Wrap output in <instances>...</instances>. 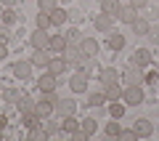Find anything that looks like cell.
<instances>
[{
	"instance_id": "cell-1",
	"label": "cell",
	"mask_w": 159,
	"mask_h": 141,
	"mask_svg": "<svg viewBox=\"0 0 159 141\" xmlns=\"http://www.w3.org/2000/svg\"><path fill=\"white\" fill-rule=\"evenodd\" d=\"M122 101H125L127 107H138V104L143 101V90H141V85H127L125 93H122Z\"/></svg>"
},
{
	"instance_id": "cell-2",
	"label": "cell",
	"mask_w": 159,
	"mask_h": 141,
	"mask_svg": "<svg viewBox=\"0 0 159 141\" xmlns=\"http://www.w3.org/2000/svg\"><path fill=\"white\" fill-rule=\"evenodd\" d=\"M53 109H56V101H51L48 96H43V99H37V101H34V112H37L43 120H48V117H51V114H53Z\"/></svg>"
},
{
	"instance_id": "cell-3",
	"label": "cell",
	"mask_w": 159,
	"mask_h": 141,
	"mask_svg": "<svg viewBox=\"0 0 159 141\" xmlns=\"http://www.w3.org/2000/svg\"><path fill=\"white\" fill-rule=\"evenodd\" d=\"M125 80H127V85H141L143 80H146V75H143V67H135V64H130V67L125 69Z\"/></svg>"
},
{
	"instance_id": "cell-4",
	"label": "cell",
	"mask_w": 159,
	"mask_h": 141,
	"mask_svg": "<svg viewBox=\"0 0 159 141\" xmlns=\"http://www.w3.org/2000/svg\"><path fill=\"white\" fill-rule=\"evenodd\" d=\"M51 45V35H48V29H34L32 32V48H48Z\"/></svg>"
},
{
	"instance_id": "cell-5",
	"label": "cell",
	"mask_w": 159,
	"mask_h": 141,
	"mask_svg": "<svg viewBox=\"0 0 159 141\" xmlns=\"http://www.w3.org/2000/svg\"><path fill=\"white\" fill-rule=\"evenodd\" d=\"M69 88H72V93H85V90H88V75L85 72H77L72 80H69Z\"/></svg>"
},
{
	"instance_id": "cell-6",
	"label": "cell",
	"mask_w": 159,
	"mask_h": 141,
	"mask_svg": "<svg viewBox=\"0 0 159 141\" xmlns=\"http://www.w3.org/2000/svg\"><path fill=\"white\" fill-rule=\"evenodd\" d=\"M32 67H34L32 61H16V64H13V77L29 80V77H32Z\"/></svg>"
},
{
	"instance_id": "cell-7",
	"label": "cell",
	"mask_w": 159,
	"mask_h": 141,
	"mask_svg": "<svg viewBox=\"0 0 159 141\" xmlns=\"http://www.w3.org/2000/svg\"><path fill=\"white\" fill-rule=\"evenodd\" d=\"M56 112L61 114V117L74 114V112H77V104H74V99H58V101H56Z\"/></svg>"
},
{
	"instance_id": "cell-8",
	"label": "cell",
	"mask_w": 159,
	"mask_h": 141,
	"mask_svg": "<svg viewBox=\"0 0 159 141\" xmlns=\"http://www.w3.org/2000/svg\"><path fill=\"white\" fill-rule=\"evenodd\" d=\"M80 48H82V56H90V59L98 56V40L96 37H82Z\"/></svg>"
},
{
	"instance_id": "cell-9",
	"label": "cell",
	"mask_w": 159,
	"mask_h": 141,
	"mask_svg": "<svg viewBox=\"0 0 159 141\" xmlns=\"http://www.w3.org/2000/svg\"><path fill=\"white\" fill-rule=\"evenodd\" d=\"M93 24H96L98 32H111V24H114V16H109V13H98L96 19H93Z\"/></svg>"
},
{
	"instance_id": "cell-10",
	"label": "cell",
	"mask_w": 159,
	"mask_h": 141,
	"mask_svg": "<svg viewBox=\"0 0 159 141\" xmlns=\"http://www.w3.org/2000/svg\"><path fill=\"white\" fill-rule=\"evenodd\" d=\"M133 130L138 133V139H148V136L154 133V125L148 123V120H135V123H133Z\"/></svg>"
},
{
	"instance_id": "cell-11",
	"label": "cell",
	"mask_w": 159,
	"mask_h": 141,
	"mask_svg": "<svg viewBox=\"0 0 159 141\" xmlns=\"http://www.w3.org/2000/svg\"><path fill=\"white\" fill-rule=\"evenodd\" d=\"M66 59H64V56H51V64H48V72H51V75H56V77H58V75H64V69H66Z\"/></svg>"
},
{
	"instance_id": "cell-12",
	"label": "cell",
	"mask_w": 159,
	"mask_h": 141,
	"mask_svg": "<svg viewBox=\"0 0 159 141\" xmlns=\"http://www.w3.org/2000/svg\"><path fill=\"white\" fill-rule=\"evenodd\" d=\"M66 45H69V40H66V35H51V48L53 53H64L66 51Z\"/></svg>"
},
{
	"instance_id": "cell-13",
	"label": "cell",
	"mask_w": 159,
	"mask_h": 141,
	"mask_svg": "<svg viewBox=\"0 0 159 141\" xmlns=\"http://www.w3.org/2000/svg\"><path fill=\"white\" fill-rule=\"evenodd\" d=\"M37 85H40V90H43V93H48V90H56V85H58V77L56 75H43V77L37 80Z\"/></svg>"
},
{
	"instance_id": "cell-14",
	"label": "cell",
	"mask_w": 159,
	"mask_h": 141,
	"mask_svg": "<svg viewBox=\"0 0 159 141\" xmlns=\"http://www.w3.org/2000/svg\"><path fill=\"white\" fill-rule=\"evenodd\" d=\"M32 64H34V67H48V64H51V53H48L45 48H34Z\"/></svg>"
},
{
	"instance_id": "cell-15",
	"label": "cell",
	"mask_w": 159,
	"mask_h": 141,
	"mask_svg": "<svg viewBox=\"0 0 159 141\" xmlns=\"http://www.w3.org/2000/svg\"><path fill=\"white\" fill-rule=\"evenodd\" d=\"M133 64H135V67H146V64H151V51H148V48H138V51L133 53Z\"/></svg>"
},
{
	"instance_id": "cell-16",
	"label": "cell",
	"mask_w": 159,
	"mask_h": 141,
	"mask_svg": "<svg viewBox=\"0 0 159 141\" xmlns=\"http://www.w3.org/2000/svg\"><path fill=\"white\" fill-rule=\"evenodd\" d=\"M101 11L109 13V16H119V11H122V3H119V0H103V3H101Z\"/></svg>"
},
{
	"instance_id": "cell-17",
	"label": "cell",
	"mask_w": 159,
	"mask_h": 141,
	"mask_svg": "<svg viewBox=\"0 0 159 141\" xmlns=\"http://www.w3.org/2000/svg\"><path fill=\"white\" fill-rule=\"evenodd\" d=\"M135 19H138V8H133V6H122V11H119V22L133 24Z\"/></svg>"
},
{
	"instance_id": "cell-18",
	"label": "cell",
	"mask_w": 159,
	"mask_h": 141,
	"mask_svg": "<svg viewBox=\"0 0 159 141\" xmlns=\"http://www.w3.org/2000/svg\"><path fill=\"white\" fill-rule=\"evenodd\" d=\"M64 56H66V61H82V48H80V45H72L69 43L66 45V51H64Z\"/></svg>"
},
{
	"instance_id": "cell-19",
	"label": "cell",
	"mask_w": 159,
	"mask_h": 141,
	"mask_svg": "<svg viewBox=\"0 0 159 141\" xmlns=\"http://www.w3.org/2000/svg\"><path fill=\"white\" fill-rule=\"evenodd\" d=\"M98 80H101L103 85H111V83H117V80H119V75H117V69L106 67V69H101V75H98Z\"/></svg>"
},
{
	"instance_id": "cell-20",
	"label": "cell",
	"mask_w": 159,
	"mask_h": 141,
	"mask_svg": "<svg viewBox=\"0 0 159 141\" xmlns=\"http://www.w3.org/2000/svg\"><path fill=\"white\" fill-rule=\"evenodd\" d=\"M122 93H125V90L119 88V83L106 85V101H119V99H122Z\"/></svg>"
},
{
	"instance_id": "cell-21",
	"label": "cell",
	"mask_w": 159,
	"mask_h": 141,
	"mask_svg": "<svg viewBox=\"0 0 159 141\" xmlns=\"http://www.w3.org/2000/svg\"><path fill=\"white\" fill-rule=\"evenodd\" d=\"M130 27H133V32H135V35H143V37L148 35V22H146V19H141V16H138Z\"/></svg>"
},
{
	"instance_id": "cell-22",
	"label": "cell",
	"mask_w": 159,
	"mask_h": 141,
	"mask_svg": "<svg viewBox=\"0 0 159 141\" xmlns=\"http://www.w3.org/2000/svg\"><path fill=\"white\" fill-rule=\"evenodd\" d=\"M61 130H66V133H74V130H80V120H74V114L64 117V123H61Z\"/></svg>"
},
{
	"instance_id": "cell-23",
	"label": "cell",
	"mask_w": 159,
	"mask_h": 141,
	"mask_svg": "<svg viewBox=\"0 0 159 141\" xmlns=\"http://www.w3.org/2000/svg\"><path fill=\"white\" fill-rule=\"evenodd\" d=\"M21 96H24L21 90H16V88H8L6 93H3V101H8V104H19V101H21Z\"/></svg>"
},
{
	"instance_id": "cell-24",
	"label": "cell",
	"mask_w": 159,
	"mask_h": 141,
	"mask_svg": "<svg viewBox=\"0 0 159 141\" xmlns=\"http://www.w3.org/2000/svg\"><path fill=\"white\" fill-rule=\"evenodd\" d=\"M96 128H98V125H96V120H90V117L80 120V130H82L85 136H93V133H96Z\"/></svg>"
},
{
	"instance_id": "cell-25",
	"label": "cell",
	"mask_w": 159,
	"mask_h": 141,
	"mask_svg": "<svg viewBox=\"0 0 159 141\" xmlns=\"http://www.w3.org/2000/svg\"><path fill=\"white\" fill-rule=\"evenodd\" d=\"M34 22H37V27H40V29H48V27H53V22H51V11H40Z\"/></svg>"
},
{
	"instance_id": "cell-26",
	"label": "cell",
	"mask_w": 159,
	"mask_h": 141,
	"mask_svg": "<svg viewBox=\"0 0 159 141\" xmlns=\"http://www.w3.org/2000/svg\"><path fill=\"white\" fill-rule=\"evenodd\" d=\"M40 120H43V117H40L34 109H32V112H24V125H27V128H37Z\"/></svg>"
},
{
	"instance_id": "cell-27",
	"label": "cell",
	"mask_w": 159,
	"mask_h": 141,
	"mask_svg": "<svg viewBox=\"0 0 159 141\" xmlns=\"http://www.w3.org/2000/svg\"><path fill=\"white\" fill-rule=\"evenodd\" d=\"M69 19V11H64V8H53L51 11V22L53 24H64Z\"/></svg>"
},
{
	"instance_id": "cell-28",
	"label": "cell",
	"mask_w": 159,
	"mask_h": 141,
	"mask_svg": "<svg viewBox=\"0 0 159 141\" xmlns=\"http://www.w3.org/2000/svg\"><path fill=\"white\" fill-rule=\"evenodd\" d=\"M109 45H111V51H122L125 48V37L119 32H111V37H109Z\"/></svg>"
},
{
	"instance_id": "cell-29",
	"label": "cell",
	"mask_w": 159,
	"mask_h": 141,
	"mask_svg": "<svg viewBox=\"0 0 159 141\" xmlns=\"http://www.w3.org/2000/svg\"><path fill=\"white\" fill-rule=\"evenodd\" d=\"M119 133H122V128H119V120L114 117L111 123L106 125V136H111V139H119Z\"/></svg>"
},
{
	"instance_id": "cell-30",
	"label": "cell",
	"mask_w": 159,
	"mask_h": 141,
	"mask_svg": "<svg viewBox=\"0 0 159 141\" xmlns=\"http://www.w3.org/2000/svg\"><path fill=\"white\" fill-rule=\"evenodd\" d=\"M16 107L21 109V114H24V112H32V109H34V99H29V96H21V101H19Z\"/></svg>"
},
{
	"instance_id": "cell-31",
	"label": "cell",
	"mask_w": 159,
	"mask_h": 141,
	"mask_svg": "<svg viewBox=\"0 0 159 141\" xmlns=\"http://www.w3.org/2000/svg\"><path fill=\"white\" fill-rule=\"evenodd\" d=\"M109 114L119 120L122 114H125V104H119V101H111V107H109Z\"/></svg>"
},
{
	"instance_id": "cell-32",
	"label": "cell",
	"mask_w": 159,
	"mask_h": 141,
	"mask_svg": "<svg viewBox=\"0 0 159 141\" xmlns=\"http://www.w3.org/2000/svg\"><path fill=\"white\" fill-rule=\"evenodd\" d=\"M103 101H106V93H90V96H88V104H90V107H101Z\"/></svg>"
},
{
	"instance_id": "cell-33",
	"label": "cell",
	"mask_w": 159,
	"mask_h": 141,
	"mask_svg": "<svg viewBox=\"0 0 159 141\" xmlns=\"http://www.w3.org/2000/svg\"><path fill=\"white\" fill-rule=\"evenodd\" d=\"M66 40H69L72 45H80V43H82V32H80V29H69V32H66Z\"/></svg>"
},
{
	"instance_id": "cell-34",
	"label": "cell",
	"mask_w": 159,
	"mask_h": 141,
	"mask_svg": "<svg viewBox=\"0 0 159 141\" xmlns=\"http://www.w3.org/2000/svg\"><path fill=\"white\" fill-rule=\"evenodd\" d=\"M43 141V139H48V130H40V128H29V141Z\"/></svg>"
},
{
	"instance_id": "cell-35",
	"label": "cell",
	"mask_w": 159,
	"mask_h": 141,
	"mask_svg": "<svg viewBox=\"0 0 159 141\" xmlns=\"http://www.w3.org/2000/svg\"><path fill=\"white\" fill-rule=\"evenodd\" d=\"M146 37H148V43H151V45H159V27H148Z\"/></svg>"
},
{
	"instance_id": "cell-36",
	"label": "cell",
	"mask_w": 159,
	"mask_h": 141,
	"mask_svg": "<svg viewBox=\"0 0 159 141\" xmlns=\"http://www.w3.org/2000/svg\"><path fill=\"white\" fill-rule=\"evenodd\" d=\"M40 3V11H53V8H58L56 0H37Z\"/></svg>"
},
{
	"instance_id": "cell-37",
	"label": "cell",
	"mask_w": 159,
	"mask_h": 141,
	"mask_svg": "<svg viewBox=\"0 0 159 141\" xmlns=\"http://www.w3.org/2000/svg\"><path fill=\"white\" fill-rule=\"evenodd\" d=\"M119 139H122V141H135L138 133H135V130H122V133H119Z\"/></svg>"
},
{
	"instance_id": "cell-38",
	"label": "cell",
	"mask_w": 159,
	"mask_h": 141,
	"mask_svg": "<svg viewBox=\"0 0 159 141\" xmlns=\"http://www.w3.org/2000/svg\"><path fill=\"white\" fill-rule=\"evenodd\" d=\"M3 22H6V24H13V22H16V13H13V8H6V13H3Z\"/></svg>"
},
{
	"instance_id": "cell-39",
	"label": "cell",
	"mask_w": 159,
	"mask_h": 141,
	"mask_svg": "<svg viewBox=\"0 0 159 141\" xmlns=\"http://www.w3.org/2000/svg\"><path fill=\"white\" fill-rule=\"evenodd\" d=\"M58 128H61V125H58L56 120H48V125H45V130H48V133H58Z\"/></svg>"
},
{
	"instance_id": "cell-40",
	"label": "cell",
	"mask_w": 159,
	"mask_h": 141,
	"mask_svg": "<svg viewBox=\"0 0 159 141\" xmlns=\"http://www.w3.org/2000/svg\"><path fill=\"white\" fill-rule=\"evenodd\" d=\"M69 19L77 24V22H82V13H80V11H69Z\"/></svg>"
},
{
	"instance_id": "cell-41",
	"label": "cell",
	"mask_w": 159,
	"mask_h": 141,
	"mask_svg": "<svg viewBox=\"0 0 159 141\" xmlns=\"http://www.w3.org/2000/svg\"><path fill=\"white\" fill-rule=\"evenodd\" d=\"M8 37H11V35H8V29L0 27V43H8Z\"/></svg>"
},
{
	"instance_id": "cell-42",
	"label": "cell",
	"mask_w": 159,
	"mask_h": 141,
	"mask_svg": "<svg viewBox=\"0 0 159 141\" xmlns=\"http://www.w3.org/2000/svg\"><path fill=\"white\" fill-rule=\"evenodd\" d=\"M146 3H148V0H130V6H133V8H143Z\"/></svg>"
},
{
	"instance_id": "cell-43",
	"label": "cell",
	"mask_w": 159,
	"mask_h": 141,
	"mask_svg": "<svg viewBox=\"0 0 159 141\" xmlns=\"http://www.w3.org/2000/svg\"><path fill=\"white\" fill-rule=\"evenodd\" d=\"M8 56V48H6V43H0V61Z\"/></svg>"
},
{
	"instance_id": "cell-44",
	"label": "cell",
	"mask_w": 159,
	"mask_h": 141,
	"mask_svg": "<svg viewBox=\"0 0 159 141\" xmlns=\"http://www.w3.org/2000/svg\"><path fill=\"white\" fill-rule=\"evenodd\" d=\"M157 77H159V72H154V75H146V83H157Z\"/></svg>"
},
{
	"instance_id": "cell-45",
	"label": "cell",
	"mask_w": 159,
	"mask_h": 141,
	"mask_svg": "<svg viewBox=\"0 0 159 141\" xmlns=\"http://www.w3.org/2000/svg\"><path fill=\"white\" fill-rule=\"evenodd\" d=\"M6 125H8V120H6V117H3V114H0V130L6 128Z\"/></svg>"
},
{
	"instance_id": "cell-46",
	"label": "cell",
	"mask_w": 159,
	"mask_h": 141,
	"mask_svg": "<svg viewBox=\"0 0 159 141\" xmlns=\"http://www.w3.org/2000/svg\"><path fill=\"white\" fill-rule=\"evenodd\" d=\"M13 3H16V0H3V6H6V8H13Z\"/></svg>"
},
{
	"instance_id": "cell-47",
	"label": "cell",
	"mask_w": 159,
	"mask_h": 141,
	"mask_svg": "<svg viewBox=\"0 0 159 141\" xmlns=\"http://www.w3.org/2000/svg\"><path fill=\"white\" fill-rule=\"evenodd\" d=\"M157 72H159V64H157Z\"/></svg>"
},
{
	"instance_id": "cell-48",
	"label": "cell",
	"mask_w": 159,
	"mask_h": 141,
	"mask_svg": "<svg viewBox=\"0 0 159 141\" xmlns=\"http://www.w3.org/2000/svg\"><path fill=\"white\" fill-rule=\"evenodd\" d=\"M0 99H3V93H0Z\"/></svg>"
}]
</instances>
